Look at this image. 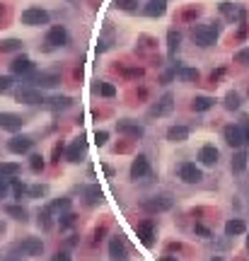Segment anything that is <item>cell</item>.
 I'll list each match as a JSON object with an SVG mask.
<instances>
[{"label": "cell", "instance_id": "cell-2", "mask_svg": "<svg viewBox=\"0 0 249 261\" xmlns=\"http://www.w3.org/2000/svg\"><path fill=\"white\" fill-rule=\"evenodd\" d=\"M174 206V198L170 194H160V196H150V198H143L141 201V208L145 213H164Z\"/></svg>", "mask_w": 249, "mask_h": 261}, {"label": "cell", "instance_id": "cell-27", "mask_svg": "<svg viewBox=\"0 0 249 261\" xmlns=\"http://www.w3.org/2000/svg\"><path fill=\"white\" fill-rule=\"evenodd\" d=\"M46 107L54 109V111H63V109L73 107V97H65V95H58V97L46 99Z\"/></svg>", "mask_w": 249, "mask_h": 261}, {"label": "cell", "instance_id": "cell-53", "mask_svg": "<svg viewBox=\"0 0 249 261\" xmlns=\"http://www.w3.org/2000/svg\"><path fill=\"white\" fill-rule=\"evenodd\" d=\"M160 261H179V259H177V256H170V254H167V256H162Z\"/></svg>", "mask_w": 249, "mask_h": 261}, {"label": "cell", "instance_id": "cell-37", "mask_svg": "<svg viewBox=\"0 0 249 261\" xmlns=\"http://www.w3.org/2000/svg\"><path fill=\"white\" fill-rule=\"evenodd\" d=\"M44 167H46V162H44V157L39 155V152H34V155H29V169H32L34 174H42Z\"/></svg>", "mask_w": 249, "mask_h": 261}, {"label": "cell", "instance_id": "cell-1", "mask_svg": "<svg viewBox=\"0 0 249 261\" xmlns=\"http://www.w3.org/2000/svg\"><path fill=\"white\" fill-rule=\"evenodd\" d=\"M191 41L201 49H208V46H216L218 36H220V24L216 20L211 22H201V24H194L191 27Z\"/></svg>", "mask_w": 249, "mask_h": 261}, {"label": "cell", "instance_id": "cell-35", "mask_svg": "<svg viewBox=\"0 0 249 261\" xmlns=\"http://www.w3.org/2000/svg\"><path fill=\"white\" fill-rule=\"evenodd\" d=\"M177 77L182 80V82H196L198 80V70L196 68H177Z\"/></svg>", "mask_w": 249, "mask_h": 261}, {"label": "cell", "instance_id": "cell-31", "mask_svg": "<svg viewBox=\"0 0 249 261\" xmlns=\"http://www.w3.org/2000/svg\"><path fill=\"white\" fill-rule=\"evenodd\" d=\"M111 46H114V32L109 27H104V34L99 36V41H97V54H104Z\"/></svg>", "mask_w": 249, "mask_h": 261}, {"label": "cell", "instance_id": "cell-51", "mask_svg": "<svg viewBox=\"0 0 249 261\" xmlns=\"http://www.w3.org/2000/svg\"><path fill=\"white\" fill-rule=\"evenodd\" d=\"M198 12H201V8H196V5H194L191 10H186V12H184V20H191V17H198Z\"/></svg>", "mask_w": 249, "mask_h": 261}, {"label": "cell", "instance_id": "cell-44", "mask_svg": "<svg viewBox=\"0 0 249 261\" xmlns=\"http://www.w3.org/2000/svg\"><path fill=\"white\" fill-rule=\"evenodd\" d=\"M235 63H239V65H249V46L235 54Z\"/></svg>", "mask_w": 249, "mask_h": 261}, {"label": "cell", "instance_id": "cell-22", "mask_svg": "<svg viewBox=\"0 0 249 261\" xmlns=\"http://www.w3.org/2000/svg\"><path fill=\"white\" fill-rule=\"evenodd\" d=\"M167 12V0H148V5L143 8L145 17H162Z\"/></svg>", "mask_w": 249, "mask_h": 261}, {"label": "cell", "instance_id": "cell-29", "mask_svg": "<svg viewBox=\"0 0 249 261\" xmlns=\"http://www.w3.org/2000/svg\"><path fill=\"white\" fill-rule=\"evenodd\" d=\"M36 223H39V228H42L44 232H49V230L54 228V210H51L49 206L42 208V210H39V220H36Z\"/></svg>", "mask_w": 249, "mask_h": 261}, {"label": "cell", "instance_id": "cell-3", "mask_svg": "<svg viewBox=\"0 0 249 261\" xmlns=\"http://www.w3.org/2000/svg\"><path fill=\"white\" fill-rule=\"evenodd\" d=\"M49 20H51V15L44 8H27L20 15V22L27 27H44V24H49Z\"/></svg>", "mask_w": 249, "mask_h": 261}, {"label": "cell", "instance_id": "cell-4", "mask_svg": "<svg viewBox=\"0 0 249 261\" xmlns=\"http://www.w3.org/2000/svg\"><path fill=\"white\" fill-rule=\"evenodd\" d=\"M15 99H17L20 104H29V107H34V104H46V97L42 95V90H39V87H32V85L20 87V90L15 92Z\"/></svg>", "mask_w": 249, "mask_h": 261}, {"label": "cell", "instance_id": "cell-7", "mask_svg": "<svg viewBox=\"0 0 249 261\" xmlns=\"http://www.w3.org/2000/svg\"><path fill=\"white\" fill-rule=\"evenodd\" d=\"M34 145V138L32 136H24V133H15L10 141H8V150L12 152V155H27V152L32 150Z\"/></svg>", "mask_w": 249, "mask_h": 261}, {"label": "cell", "instance_id": "cell-24", "mask_svg": "<svg viewBox=\"0 0 249 261\" xmlns=\"http://www.w3.org/2000/svg\"><path fill=\"white\" fill-rule=\"evenodd\" d=\"M244 232H247V225H244L242 218H230L225 223V235L228 237H237V235H244Z\"/></svg>", "mask_w": 249, "mask_h": 261}, {"label": "cell", "instance_id": "cell-58", "mask_svg": "<svg viewBox=\"0 0 249 261\" xmlns=\"http://www.w3.org/2000/svg\"><path fill=\"white\" fill-rule=\"evenodd\" d=\"M247 251H249V235H247Z\"/></svg>", "mask_w": 249, "mask_h": 261}, {"label": "cell", "instance_id": "cell-23", "mask_svg": "<svg viewBox=\"0 0 249 261\" xmlns=\"http://www.w3.org/2000/svg\"><path fill=\"white\" fill-rule=\"evenodd\" d=\"M220 12H223L230 22H242L244 20V10L237 8V5H232V3H220Z\"/></svg>", "mask_w": 249, "mask_h": 261}, {"label": "cell", "instance_id": "cell-56", "mask_svg": "<svg viewBox=\"0 0 249 261\" xmlns=\"http://www.w3.org/2000/svg\"><path fill=\"white\" fill-rule=\"evenodd\" d=\"M3 232H5V228H3V223H0V237H3Z\"/></svg>", "mask_w": 249, "mask_h": 261}, {"label": "cell", "instance_id": "cell-14", "mask_svg": "<svg viewBox=\"0 0 249 261\" xmlns=\"http://www.w3.org/2000/svg\"><path fill=\"white\" fill-rule=\"evenodd\" d=\"M24 126V119L20 114H12V111H0V128L8 130V133H20Z\"/></svg>", "mask_w": 249, "mask_h": 261}, {"label": "cell", "instance_id": "cell-10", "mask_svg": "<svg viewBox=\"0 0 249 261\" xmlns=\"http://www.w3.org/2000/svg\"><path fill=\"white\" fill-rule=\"evenodd\" d=\"M68 29H65L63 24H54V27H49V32H46V44L51 46V49H58V46H68Z\"/></svg>", "mask_w": 249, "mask_h": 261}, {"label": "cell", "instance_id": "cell-36", "mask_svg": "<svg viewBox=\"0 0 249 261\" xmlns=\"http://www.w3.org/2000/svg\"><path fill=\"white\" fill-rule=\"evenodd\" d=\"M70 203H73V201H70L68 196H61V198H54V201L49 203V208H51L54 213H65V210H70Z\"/></svg>", "mask_w": 249, "mask_h": 261}, {"label": "cell", "instance_id": "cell-39", "mask_svg": "<svg viewBox=\"0 0 249 261\" xmlns=\"http://www.w3.org/2000/svg\"><path fill=\"white\" fill-rule=\"evenodd\" d=\"M97 92L102 95V97H107V99L116 97V87L111 85V82H99V85H97Z\"/></svg>", "mask_w": 249, "mask_h": 261}, {"label": "cell", "instance_id": "cell-54", "mask_svg": "<svg viewBox=\"0 0 249 261\" xmlns=\"http://www.w3.org/2000/svg\"><path fill=\"white\" fill-rule=\"evenodd\" d=\"M3 261H22V259H17L15 254H10V256H5V259H3Z\"/></svg>", "mask_w": 249, "mask_h": 261}, {"label": "cell", "instance_id": "cell-49", "mask_svg": "<svg viewBox=\"0 0 249 261\" xmlns=\"http://www.w3.org/2000/svg\"><path fill=\"white\" fill-rule=\"evenodd\" d=\"M8 182H10V179H5V177H0V201H3V198L8 196Z\"/></svg>", "mask_w": 249, "mask_h": 261}, {"label": "cell", "instance_id": "cell-34", "mask_svg": "<svg viewBox=\"0 0 249 261\" xmlns=\"http://www.w3.org/2000/svg\"><path fill=\"white\" fill-rule=\"evenodd\" d=\"M17 51H22L20 39H3L0 41V54H17Z\"/></svg>", "mask_w": 249, "mask_h": 261}, {"label": "cell", "instance_id": "cell-57", "mask_svg": "<svg viewBox=\"0 0 249 261\" xmlns=\"http://www.w3.org/2000/svg\"><path fill=\"white\" fill-rule=\"evenodd\" d=\"M211 261H223V259H220V256H213V259H211Z\"/></svg>", "mask_w": 249, "mask_h": 261}, {"label": "cell", "instance_id": "cell-47", "mask_svg": "<svg viewBox=\"0 0 249 261\" xmlns=\"http://www.w3.org/2000/svg\"><path fill=\"white\" fill-rule=\"evenodd\" d=\"M61 155H65L63 143H56V145H54V155H51L54 160H51V162H61Z\"/></svg>", "mask_w": 249, "mask_h": 261}, {"label": "cell", "instance_id": "cell-40", "mask_svg": "<svg viewBox=\"0 0 249 261\" xmlns=\"http://www.w3.org/2000/svg\"><path fill=\"white\" fill-rule=\"evenodd\" d=\"M143 68H121V75L126 77V80H141L143 77Z\"/></svg>", "mask_w": 249, "mask_h": 261}, {"label": "cell", "instance_id": "cell-38", "mask_svg": "<svg viewBox=\"0 0 249 261\" xmlns=\"http://www.w3.org/2000/svg\"><path fill=\"white\" fill-rule=\"evenodd\" d=\"M75 220H77L75 213L65 210V213H61V218H58V225H61V230H68V228H73V225H75Z\"/></svg>", "mask_w": 249, "mask_h": 261}, {"label": "cell", "instance_id": "cell-41", "mask_svg": "<svg viewBox=\"0 0 249 261\" xmlns=\"http://www.w3.org/2000/svg\"><path fill=\"white\" fill-rule=\"evenodd\" d=\"M114 5L123 12H133L136 8H138V0H114Z\"/></svg>", "mask_w": 249, "mask_h": 261}, {"label": "cell", "instance_id": "cell-50", "mask_svg": "<svg viewBox=\"0 0 249 261\" xmlns=\"http://www.w3.org/2000/svg\"><path fill=\"white\" fill-rule=\"evenodd\" d=\"M239 126H242V130H244V145H249V119H247V116L242 119V123H239Z\"/></svg>", "mask_w": 249, "mask_h": 261}, {"label": "cell", "instance_id": "cell-28", "mask_svg": "<svg viewBox=\"0 0 249 261\" xmlns=\"http://www.w3.org/2000/svg\"><path fill=\"white\" fill-rule=\"evenodd\" d=\"M5 213L12 218V220H20V223H27V208L22 206V203H10V206H5Z\"/></svg>", "mask_w": 249, "mask_h": 261}, {"label": "cell", "instance_id": "cell-18", "mask_svg": "<svg viewBox=\"0 0 249 261\" xmlns=\"http://www.w3.org/2000/svg\"><path fill=\"white\" fill-rule=\"evenodd\" d=\"M10 73L12 75H20V77L32 75L34 73V61L32 58H27V56H17V58H12Z\"/></svg>", "mask_w": 249, "mask_h": 261}, {"label": "cell", "instance_id": "cell-21", "mask_svg": "<svg viewBox=\"0 0 249 261\" xmlns=\"http://www.w3.org/2000/svg\"><path fill=\"white\" fill-rule=\"evenodd\" d=\"M189 136H191V128L182 126V123H174V126L167 128V141L170 143H184V141H189Z\"/></svg>", "mask_w": 249, "mask_h": 261}, {"label": "cell", "instance_id": "cell-42", "mask_svg": "<svg viewBox=\"0 0 249 261\" xmlns=\"http://www.w3.org/2000/svg\"><path fill=\"white\" fill-rule=\"evenodd\" d=\"M46 194H49V186H46V184L29 186V196H32V198H42V196H46Z\"/></svg>", "mask_w": 249, "mask_h": 261}, {"label": "cell", "instance_id": "cell-9", "mask_svg": "<svg viewBox=\"0 0 249 261\" xmlns=\"http://www.w3.org/2000/svg\"><path fill=\"white\" fill-rule=\"evenodd\" d=\"M136 235H138V239H141L145 247H152V244H155V237H157L155 223H152L150 218H148V220H141V223L136 225Z\"/></svg>", "mask_w": 249, "mask_h": 261}, {"label": "cell", "instance_id": "cell-46", "mask_svg": "<svg viewBox=\"0 0 249 261\" xmlns=\"http://www.w3.org/2000/svg\"><path fill=\"white\" fill-rule=\"evenodd\" d=\"M107 141H109V130H97L95 133V145L102 148V145H107Z\"/></svg>", "mask_w": 249, "mask_h": 261}, {"label": "cell", "instance_id": "cell-8", "mask_svg": "<svg viewBox=\"0 0 249 261\" xmlns=\"http://www.w3.org/2000/svg\"><path fill=\"white\" fill-rule=\"evenodd\" d=\"M223 138H225V143H228L230 148L239 150V148L244 145V130H242L239 123H230V126L223 128Z\"/></svg>", "mask_w": 249, "mask_h": 261}, {"label": "cell", "instance_id": "cell-11", "mask_svg": "<svg viewBox=\"0 0 249 261\" xmlns=\"http://www.w3.org/2000/svg\"><path fill=\"white\" fill-rule=\"evenodd\" d=\"M109 259L111 261H129V247L121 235H114L109 239Z\"/></svg>", "mask_w": 249, "mask_h": 261}, {"label": "cell", "instance_id": "cell-43", "mask_svg": "<svg viewBox=\"0 0 249 261\" xmlns=\"http://www.w3.org/2000/svg\"><path fill=\"white\" fill-rule=\"evenodd\" d=\"M10 182H12V189H15V198H17V201H22L24 194H29V189L22 184V182H17V179H10Z\"/></svg>", "mask_w": 249, "mask_h": 261}, {"label": "cell", "instance_id": "cell-6", "mask_svg": "<svg viewBox=\"0 0 249 261\" xmlns=\"http://www.w3.org/2000/svg\"><path fill=\"white\" fill-rule=\"evenodd\" d=\"M27 85L32 87H39V90H51V87H58L61 85V75L58 73H32L27 75Z\"/></svg>", "mask_w": 249, "mask_h": 261}, {"label": "cell", "instance_id": "cell-13", "mask_svg": "<svg viewBox=\"0 0 249 261\" xmlns=\"http://www.w3.org/2000/svg\"><path fill=\"white\" fill-rule=\"evenodd\" d=\"M116 130L121 136H129V138H143L145 136V128L133 119H119L116 121Z\"/></svg>", "mask_w": 249, "mask_h": 261}, {"label": "cell", "instance_id": "cell-48", "mask_svg": "<svg viewBox=\"0 0 249 261\" xmlns=\"http://www.w3.org/2000/svg\"><path fill=\"white\" fill-rule=\"evenodd\" d=\"M194 232H196V235H201V237H211V230H208L206 228V225H201V223H196V225H194Z\"/></svg>", "mask_w": 249, "mask_h": 261}, {"label": "cell", "instance_id": "cell-17", "mask_svg": "<svg viewBox=\"0 0 249 261\" xmlns=\"http://www.w3.org/2000/svg\"><path fill=\"white\" fill-rule=\"evenodd\" d=\"M85 150H87V143H85V138L80 136V138H75V141L65 148V160H68V162H73V164H77L82 157H85Z\"/></svg>", "mask_w": 249, "mask_h": 261}, {"label": "cell", "instance_id": "cell-52", "mask_svg": "<svg viewBox=\"0 0 249 261\" xmlns=\"http://www.w3.org/2000/svg\"><path fill=\"white\" fill-rule=\"evenodd\" d=\"M54 261H70V254H65V251H58L54 256Z\"/></svg>", "mask_w": 249, "mask_h": 261}, {"label": "cell", "instance_id": "cell-5", "mask_svg": "<svg viewBox=\"0 0 249 261\" xmlns=\"http://www.w3.org/2000/svg\"><path fill=\"white\" fill-rule=\"evenodd\" d=\"M172 111H174V95L172 92H164L162 97L150 107L148 116H150V119H162V116H170Z\"/></svg>", "mask_w": 249, "mask_h": 261}, {"label": "cell", "instance_id": "cell-12", "mask_svg": "<svg viewBox=\"0 0 249 261\" xmlns=\"http://www.w3.org/2000/svg\"><path fill=\"white\" fill-rule=\"evenodd\" d=\"M177 172H179V179H182L184 184H198V182L203 179V172H201V167H196L194 162H182Z\"/></svg>", "mask_w": 249, "mask_h": 261}, {"label": "cell", "instance_id": "cell-20", "mask_svg": "<svg viewBox=\"0 0 249 261\" xmlns=\"http://www.w3.org/2000/svg\"><path fill=\"white\" fill-rule=\"evenodd\" d=\"M218 160H220V150H218L216 145H203L198 150V162L203 164V167H213V164H218Z\"/></svg>", "mask_w": 249, "mask_h": 261}, {"label": "cell", "instance_id": "cell-25", "mask_svg": "<svg viewBox=\"0 0 249 261\" xmlns=\"http://www.w3.org/2000/svg\"><path fill=\"white\" fill-rule=\"evenodd\" d=\"M247 164H249V152L247 150H237L235 155H232L230 167H232V172L235 174H242L244 169H247Z\"/></svg>", "mask_w": 249, "mask_h": 261}, {"label": "cell", "instance_id": "cell-45", "mask_svg": "<svg viewBox=\"0 0 249 261\" xmlns=\"http://www.w3.org/2000/svg\"><path fill=\"white\" fill-rule=\"evenodd\" d=\"M10 90H12V77L0 75V95H3V92H10Z\"/></svg>", "mask_w": 249, "mask_h": 261}, {"label": "cell", "instance_id": "cell-32", "mask_svg": "<svg viewBox=\"0 0 249 261\" xmlns=\"http://www.w3.org/2000/svg\"><path fill=\"white\" fill-rule=\"evenodd\" d=\"M20 172H22L20 162H0V177H5V179H15Z\"/></svg>", "mask_w": 249, "mask_h": 261}, {"label": "cell", "instance_id": "cell-15", "mask_svg": "<svg viewBox=\"0 0 249 261\" xmlns=\"http://www.w3.org/2000/svg\"><path fill=\"white\" fill-rule=\"evenodd\" d=\"M129 174H131V179H133V182H138V179H143V177H148V174H150V160H148L145 155H136V157H133V162H131Z\"/></svg>", "mask_w": 249, "mask_h": 261}, {"label": "cell", "instance_id": "cell-16", "mask_svg": "<svg viewBox=\"0 0 249 261\" xmlns=\"http://www.w3.org/2000/svg\"><path fill=\"white\" fill-rule=\"evenodd\" d=\"M17 249H20L24 256H42L44 242H42V237H24L20 244H17Z\"/></svg>", "mask_w": 249, "mask_h": 261}, {"label": "cell", "instance_id": "cell-33", "mask_svg": "<svg viewBox=\"0 0 249 261\" xmlns=\"http://www.w3.org/2000/svg\"><path fill=\"white\" fill-rule=\"evenodd\" d=\"M239 104H242V97H239V92L230 90L228 95H225V99H223V107L228 109V111H237Z\"/></svg>", "mask_w": 249, "mask_h": 261}, {"label": "cell", "instance_id": "cell-55", "mask_svg": "<svg viewBox=\"0 0 249 261\" xmlns=\"http://www.w3.org/2000/svg\"><path fill=\"white\" fill-rule=\"evenodd\" d=\"M3 15H5V5L0 3V20H3Z\"/></svg>", "mask_w": 249, "mask_h": 261}, {"label": "cell", "instance_id": "cell-26", "mask_svg": "<svg viewBox=\"0 0 249 261\" xmlns=\"http://www.w3.org/2000/svg\"><path fill=\"white\" fill-rule=\"evenodd\" d=\"M216 107V99L208 97V95H198V97L191 99V109H194L196 114H201V111H208V109Z\"/></svg>", "mask_w": 249, "mask_h": 261}, {"label": "cell", "instance_id": "cell-30", "mask_svg": "<svg viewBox=\"0 0 249 261\" xmlns=\"http://www.w3.org/2000/svg\"><path fill=\"white\" fill-rule=\"evenodd\" d=\"M179 44H182V32L179 29H170L167 32V51H170V56H174L179 51Z\"/></svg>", "mask_w": 249, "mask_h": 261}, {"label": "cell", "instance_id": "cell-19", "mask_svg": "<svg viewBox=\"0 0 249 261\" xmlns=\"http://www.w3.org/2000/svg\"><path fill=\"white\" fill-rule=\"evenodd\" d=\"M82 196H85L87 206H99L104 201V191L99 184H85L82 186Z\"/></svg>", "mask_w": 249, "mask_h": 261}]
</instances>
